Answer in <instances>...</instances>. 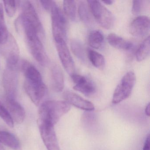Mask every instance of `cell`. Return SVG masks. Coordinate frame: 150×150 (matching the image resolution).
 Returning a JSON list of instances; mask_svg holds the SVG:
<instances>
[{
  "instance_id": "cell-1",
  "label": "cell",
  "mask_w": 150,
  "mask_h": 150,
  "mask_svg": "<svg viewBox=\"0 0 150 150\" xmlns=\"http://www.w3.org/2000/svg\"><path fill=\"white\" fill-rule=\"evenodd\" d=\"M18 23L20 29L24 33L27 45L33 57L41 65L47 66L50 60L40 39L41 36L38 31L21 16L18 19Z\"/></svg>"
},
{
  "instance_id": "cell-2",
  "label": "cell",
  "mask_w": 150,
  "mask_h": 150,
  "mask_svg": "<svg viewBox=\"0 0 150 150\" xmlns=\"http://www.w3.org/2000/svg\"><path fill=\"white\" fill-rule=\"evenodd\" d=\"M71 109V105L64 101L49 100L40 105L38 121L46 122L54 125Z\"/></svg>"
},
{
  "instance_id": "cell-3",
  "label": "cell",
  "mask_w": 150,
  "mask_h": 150,
  "mask_svg": "<svg viewBox=\"0 0 150 150\" xmlns=\"http://www.w3.org/2000/svg\"><path fill=\"white\" fill-rule=\"evenodd\" d=\"M90 11L98 24L106 29L113 28L115 22L114 16L108 8L97 1H87Z\"/></svg>"
},
{
  "instance_id": "cell-4",
  "label": "cell",
  "mask_w": 150,
  "mask_h": 150,
  "mask_svg": "<svg viewBox=\"0 0 150 150\" xmlns=\"http://www.w3.org/2000/svg\"><path fill=\"white\" fill-rule=\"evenodd\" d=\"M136 82V76L132 71H129L122 77L116 88L112 98V103L117 104L124 100L131 94Z\"/></svg>"
},
{
  "instance_id": "cell-5",
  "label": "cell",
  "mask_w": 150,
  "mask_h": 150,
  "mask_svg": "<svg viewBox=\"0 0 150 150\" xmlns=\"http://www.w3.org/2000/svg\"><path fill=\"white\" fill-rule=\"evenodd\" d=\"M50 12L52 34L54 39L61 38L66 41L67 21L65 16L56 3H54Z\"/></svg>"
},
{
  "instance_id": "cell-6",
  "label": "cell",
  "mask_w": 150,
  "mask_h": 150,
  "mask_svg": "<svg viewBox=\"0 0 150 150\" xmlns=\"http://www.w3.org/2000/svg\"><path fill=\"white\" fill-rule=\"evenodd\" d=\"M54 40L63 67L67 72L70 76H72L74 74L75 65L66 41L61 38H56Z\"/></svg>"
},
{
  "instance_id": "cell-7",
  "label": "cell",
  "mask_w": 150,
  "mask_h": 150,
  "mask_svg": "<svg viewBox=\"0 0 150 150\" xmlns=\"http://www.w3.org/2000/svg\"><path fill=\"white\" fill-rule=\"evenodd\" d=\"M40 134L47 150H60L54 125L38 121Z\"/></svg>"
},
{
  "instance_id": "cell-8",
  "label": "cell",
  "mask_w": 150,
  "mask_h": 150,
  "mask_svg": "<svg viewBox=\"0 0 150 150\" xmlns=\"http://www.w3.org/2000/svg\"><path fill=\"white\" fill-rule=\"evenodd\" d=\"M24 88L26 93L33 103L36 105H41L47 93V88L43 81H30L25 80Z\"/></svg>"
},
{
  "instance_id": "cell-9",
  "label": "cell",
  "mask_w": 150,
  "mask_h": 150,
  "mask_svg": "<svg viewBox=\"0 0 150 150\" xmlns=\"http://www.w3.org/2000/svg\"><path fill=\"white\" fill-rule=\"evenodd\" d=\"M16 67H7L4 72L3 84L6 98L15 99L17 91L18 77Z\"/></svg>"
},
{
  "instance_id": "cell-10",
  "label": "cell",
  "mask_w": 150,
  "mask_h": 150,
  "mask_svg": "<svg viewBox=\"0 0 150 150\" xmlns=\"http://www.w3.org/2000/svg\"><path fill=\"white\" fill-rule=\"evenodd\" d=\"M21 16L35 28L41 37L44 36V30L39 16L34 6L29 1H23Z\"/></svg>"
},
{
  "instance_id": "cell-11",
  "label": "cell",
  "mask_w": 150,
  "mask_h": 150,
  "mask_svg": "<svg viewBox=\"0 0 150 150\" xmlns=\"http://www.w3.org/2000/svg\"><path fill=\"white\" fill-rule=\"evenodd\" d=\"M4 49L5 57L6 59L7 67H17L20 59V51L18 44L13 37L9 35Z\"/></svg>"
},
{
  "instance_id": "cell-12",
  "label": "cell",
  "mask_w": 150,
  "mask_h": 150,
  "mask_svg": "<svg viewBox=\"0 0 150 150\" xmlns=\"http://www.w3.org/2000/svg\"><path fill=\"white\" fill-rule=\"evenodd\" d=\"M150 19L145 16H140L135 18L129 28L130 33L137 37L146 35L150 30Z\"/></svg>"
},
{
  "instance_id": "cell-13",
  "label": "cell",
  "mask_w": 150,
  "mask_h": 150,
  "mask_svg": "<svg viewBox=\"0 0 150 150\" xmlns=\"http://www.w3.org/2000/svg\"><path fill=\"white\" fill-rule=\"evenodd\" d=\"M75 86L74 89L79 91L86 96L93 94L96 91L95 86L93 81L85 76L74 74L71 76Z\"/></svg>"
},
{
  "instance_id": "cell-14",
  "label": "cell",
  "mask_w": 150,
  "mask_h": 150,
  "mask_svg": "<svg viewBox=\"0 0 150 150\" xmlns=\"http://www.w3.org/2000/svg\"><path fill=\"white\" fill-rule=\"evenodd\" d=\"M6 108L13 122L22 123L25 117L24 108L15 99L6 98Z\"/></svg>"
},
{
  "instance_id": "cell-15",
  "label": "cell",
  "mask_w": 150,
  "mask_h": 150,
  "mask_svg": "<svg viewBox=\"0 0 150 150\" xmlns=\"http://www.w3.org/2000/svg\"><path fill=\"white\" fill-rule=\"evenodd\" d=\"M64 97L65 101L70 105H73L76 108L86 111H93L94 110V106L92 103L85 100L75 93L67 91L64 93Z\"/></svg>"
},
{
  "instance_id": "cell-16",
  "label": "cell",
  "mask_w": 150,
  "mask_h": 150,
  "mask_svg": "<svg viewBox=\"0 0 150 150\" xmlns=\"http://www.w3.org/2000/svg\"><path fill=\"white\" fill-rule=\"evenodd\" d=\"M51 83L53 91L62 92L64 87V74L61 68L57 65L53 66L51 72Z\"/></svg>"
},
{
  "instance_id": "cell-17",
  "label": "cell",
  "mask_w": 150,
  "mask_h": 150,
  "mask_svg": "<svg viewBox=\"0 0 150 150\" xmlns=\"http://www.w3.org/2000/svg\"><path fill=\"white\" fill-rule=\"evenodd\" d=\"M107 39L109 44L116 49L129 50L133 47V44L131 42L125 40L122 38L114 33L109 34Z\"/></svg>"
},
{
  "instance_id": "cell-18",
  "label": "cell",
  "mask_w": 150,
  "mask_h": 150,
  "mask_svg": "<svg viewBox=\"0 0 150 150\" xmlns=\"http://www.w3.org/2000/svg\"><path fill=\"white\" fill-rule=\"evenodd\" d=\"M0 143L14 150L19 149L20 146L18 139L13 134L6 131H0Z\"/></svg>"
},
{
  "instance_id": "cell-19",
  "label": "cell",
  "mask_w": 150,
  "mask_h": 150,
  "mask_svg": "<svg viewBox=\"0 0 150 150\" xmlns=\"http://www.w3.org/2000/svg\"><path fill=\"white\" fill-rule=\"evenodd\" d=\"M9 35L5 21L4 8L0 3V44L4 45L8 40Z\"/></svg>"
},
{
  "instance_id": "cell-20",
  "label": "cell",
  "mask_w": 150,
  "mask_h": 150,
  "mask_svg": "<svg viewBox=\"0 0 150 150\" xmlns=\"http://www.w3.org/2000/svg\"><path fill=\"white\" fill-rule=\"evenodd\" d=\"M87 56L91 64L95 67L99 69L104 68L105 64V59L100 53L89 49L88 50Z\"/></svg>"
},
{
  "instance_id": "cell-21",
  "label": "cell",
  "mask_w": 150,
  "mask_h": 150,
  "mask_svg": "<svg viewBox=\"0 0 150 150\" xmlns=\"http://www.w3.org/2000/svg\"><path fill=\"white\" fill-rule=\"evenodd\" d=\"M88 40V43L91 47L99 49L103 44L104 35L100 30H93L89 34Z\"/></svg>"
},
{
  "instance_id": "cell-22",
  "label": "cell",
  "mask_w": 150,
  "mask_h": 150,
  "mask_svg": "<svg viewBox=\"0 0 150 150\" xmlns=\"http://www.w3.org/2000/svg\"><path fill=\"white\" fill-rule=\"evenodd\" d=\"M150 37L148 36L142 42L137 50L136 57L137 61L141 62L149 56L150 54Z\"/></svg>"
},
{
  "instance_id": "cell-23",
  "label": "cell",
  "mask_w": 150,
  "mask_h": 150,
  "mask_svg": "<svg viewBox=\"0 0 150 150\" xmlns=\"http://www.w3.org/2000/svg\"><path fill=\"white\" fill-rule=\"evenodd\" d=\"M71 48L74 54L82 62L87 60L86 52L83 45L78 41L73 40L71 43Z\"/></svg>"
},
{
  "instance_id": "cell-24",
  "label": "cell",
  "mask_w": 150,
  "mask_h": 150,
  "mask_svg": "<svg viewBox=\"0 0 150 150\" xmlns=\"http://www.w3.org/2000/svg\"><path fill=\"white\" fill-rule=\"evenodd\" d=\"M65 14L72 21H75L76 18V5L74 1H64L63 2Z\"/></svg>"
},
{
  "instance_id": "cell-25",
  "label": "cell",
  "mask_w": 150,
  "mask_h": 150,
  "mask_svg": "<svg viewBox=\"0 0 150 150\" xmlns=\"http://www.w3.org/2000/svg\"><path fill=\"white\" fill-rule=\"evenodd\" d=\"M80 18L83 22L88 23L91 21V16L88 6L84 1H80L78 9Z\"/></svg>"
},
{
  "instance_id": "cell-26",
  "label": "cell",
  "mask_w": 150,
  "mask_h": 150,
  "mask_svg": "<svg viewBox=\"0 0 150 150\" xmlns=\"http://www.w3.org/2000/svg\"><path fill=\"white\" fill-rule=\"evenodd\" d=\"M0 117L8 125L9 127H13L14 122L9 115L6 107L0 101Z\"/></svg>"
},
{
  "instance_id": "cell-27",
  "label": "cell",
  "mask_w": 150,
  "mask_h": 150,
  "mask_svg": "<svg viewBox=\"0 0 150 150\" xmlns=\"http://www.w3.org/2000/svg\"><path fill=\"white\" fill-rule=\"evenodd\" d=\"M5 9L9 17H12L15 14L17 9V1H4Z\"/></svg>"
},
{
  "instance_id": "cell-28",
  "label": "cell",
  "mask_w": 150,
  "mask_h": 150,
  "mask_svg": "<svg viewBox=\"0 0 150 150\" xmlns=\"http://www.w3.org/2000/svg\"><path fill=\"white\" fill-rule=\"evenodd\" d=\"M145 2V1L141 0H136L133 1L132 8V13L135 15L139 14L143 10Z\"/></svg>"
},
{
  "instance_id": "cell-29",
  "label": "cell",
  "mask_w": 150,
  "mask_h": 150,
  "mask_svg": "<svg viewBox=\"0 0 150 150\" xmlns=\"http://www.w3.org/2000/svg\"><path fill=\"white\" fill-rule=\"evenodd\" d=\"M40 2L43 7L45 10L50 11L51 10L52 8L55 3L54 1H41Z\"/></svg>"
},
{
  "instance_id": "cell-30",
  "label": "cell",
  "mask_w": 150,
  "mask_h": 150,
  "mask_svg": "<svg viewBox=\"0 0 150 150\" xmlns=\"http://www.w3.org/2000/svg\"><path fill=\"white\" fill-rule=\"evenodd\" d=\"M143 150H150V136L148 135L144 145Z\"/></svg>"
},
{
  "instance_id": "cell-31",
  "label": "cell",
  "mask_w": 150,
  "mask_h": 150,
  "mask_svg": "<svg viewBox=\"0 0 150 150\" xmlns=\"http://www.w3.org/2000/svg\"><path fill=\"white\" fill-rule=\"evenodd\" d=\"M150 103H148V105L146 106V108L145 110L146 115L148 116H150Z\"/></svg>"
},
{
  "instance_id": "cell-32",
  "label": "cell",
  "mask_w": 150,
  "mask_h": 150,
  "mask_svg": "<svg viewBox=\"0 0 150 150\" xmlns=\"http://www.w3.org/2000/svg\"><path fill=\"white\" fill-rule=\"evenodd\" d=\"M102 2L103 3H105L106 5H110L113 4L114 1H112V0H108V1H102Z\"/></svg>"
},
{
  "instance_id": "cell-33",
  "label": "cell",
  "mask_w": 150,
  "mask_h": 150,
  "mask_svg": "<svg viewBox=\"0 0 150 150\" xmlns=\"http://www.w3.org/2000/svg\"><path fill=\"white\" fill-rule=\"evenodd\" d=\"M0 150H5L4 148H3V146H2L1 144H0Z\"/></svg>"
}]
</instances>
